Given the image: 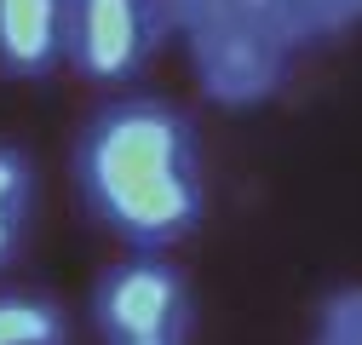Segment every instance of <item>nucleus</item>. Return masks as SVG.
<instances>
[{
    "mask_svg": "<svg viewBox=\"0 0 362 345\" xmlns=\"http://www.w3.org/2000/svg\"><path fill=\"white\" fill-rule=\"evenodd\" d=\"M305 345H362V282H345L322 299Z\"/></svg>",
    "mask_w": 362,
    "mask_h": 345,
    "instance_id": "obj_8",
    "label": "nucleus"
},
{
    "mask_svg": "<svg viewBox=\"0 0 362 345\" xmlns=\"http://www.w3.org/2000/svg\"><path fill=\"white\" fill-rule=\"evenodd\" d=\"M167 0H69L64 58L86 81H132L167 40Z\"/></svg>",
    "mask_w": 362,
    "mask_h": 345,
    "instance_id": "obj_4",
    "label": "nucleus"
},
{
    "mask_svg": "<svg viewBox=\"0 0 362 345\" xmlns=\"http://www.w3.org/2000/svg\"><path fill=\"white\" fill-rule=\"evenodd\" d=\"M69 0H0V75L47 81L64 64Z\"/></svg>",
    "mask_w": 362,
    "mask_h": 345,
    "instance_id": "obj_5",
    "label": "nucleus"
},
{
    "mask_svg": "<svg viewBox=\"0 0 362 345\" xmlns=\"http://www.w3.org/2000/svg\"><path fill=\"white\" fill-rule=\"evenodd\" d=\"M299 23L310 40L322 35H351L362 23V0H299Z\"/></svg>",
    "mask_w": 362,
    "mask_h": 345,
    "instance_id": "obj_9",
    "label": "nucleus"
},
{
    "mask_svg": "<svg viewBox=\"0 0 362 345\" xmlns=\"http://www.w3.org/2000/svg\"><path fill=\"white\" fill-rule=\"evenodd\" d=\"M196 86L218 110H259L288 86L305 47L299 0H167Z\"/></svg>",
    "mask_w": 362,
    "mask_h": 345,
    "instance_id": "obj_2",
    "label": "nucleus"
},
{
    "mask_svg": "<svg viewBox=\"0 0 362 345\" xmlns=\"http://www.w3.org/2000/svg\"><path fill=\"white\" fill-rule=\"evenodd\" d=\"M75 185L86 213L127 247H173L207 213L202 144L167 98H115L75 139Z\"/></svg>",
    "mask_w": 362,
    "mask_h": 345,
    "instance_id": "obj_1",
    "label": "nucleus"
},
{
    "mask_svg": "<svg viewBox=\"0 0 362 345\" xmlns=\"http://www.w3.org/2000/svg\"><path fill=\"white\" fill-rule=\"evenodd\" d=\"M35 225V161L0 139V271L12 265Z\"/></svg>",
    "mask_w": 362,
    "mask_h": 345,
    "instance_id": "obj_6",
    "label": "nucleus"
},
{
    "mask_svg": "<svg viewBox=\"0 0 362 345\" xmlns=\"http://www.w3.org/2000/svg\"><path fill=\"white\" fill-rule=\"evenodd\" d=\"M0 345H69L64 305L29 288H0Z\"/></svg>",
    "mask_w": 362,
    "mask_h": 345,
    "instance_id": "obj_7",
    "label": "nucleus"
},
{
    "mask_svg": "<svg viewBox=\"0 0 362 345\" xmlns=\"http://www.w3.org/2000/svg\"><path fill=\"white\" fill-rule=\"evenodd\" d=\"M98 345H196L190 276L156 247H132L93 288Z\"/></svg>",
    "mask_w": 362,
    "mask_h": 345,
    "instance_id": "obj_3",
    "label": "nucleus"
}]
</instances>
